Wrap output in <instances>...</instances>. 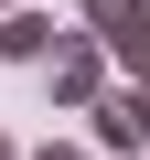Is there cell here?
Wrapping results in <instances>:
<instances>
[{
    "mask_svg": "<svg viewBox=\"0 0 150 160\" xmlns=\"http://www.w3.org/2000/svg\"><path fill=\"white\" fill-rule=\"evenodd\" d=\"M86 118H97V139H107L118 160H139V149H150V75H118Z\"/></svg>",
    "mask_w": 150,
    "mask_h": 160,
    "instance_id": "obj_3",
    "label": "cell"
},
{
    "mask_svg": "<svg viewBox=\"0 0 150 160\" xmlns=\"http://www.w3.org/2000/svg\"><path fill=\"white\" fill-rule=\"evenodd\" d=\"M0 160H22V149H11V139H0Z\"/></svg>",
    "mask_w": 150,
    "mask_h": 160,
    "instance_id": "obj_6",
    "label": "cell"
},
{
    "mask_svg": "<svg viewBox=\"0 0 150 160\" xmlns=\"http://www.w3.org/2000/svg\"><path fill=\"white\" fill-rule=\"evenodd\" d=\"M107 86H118V64H107V43H97V32H64V43L43 53V96H54L64 118H86Z\"/></svg>",
    "mask_w": 150,
    "mask_h": 160,
    "instance_id": "obj_1",
    "label": "cell"
},
{
    "mask_svg": "<svg viewBox=\"0 0 150 160\" xmlns=\"http://www.w3.org/2000/svg\"><path fill=\"white\" fill-rule=\"evenodd\" d=\"M64 32H54V11H32V0H22V11H0V64H43Z\"/></svg>",
    "mask_w": 150,
    "mask_h": 160,
    "instance_id": "obj_4",
    "label": "cell"
},
{
    "mask_svg": "<svg viewBox=\"0 0 150 160\" xmlns=\"http://www.w3.org/2000/svg\"><path fill=\"white\" fill-rule=\"evenodd\" d=\"M0 11H22V0H0Z\"/></svg>",
    "mask_w": 150,
    "mask_h": 160,
    "instance_id": "obj_7",
    "label": "cell"
},
{
    "mask_svg": "<svg viewBox=\"0 0 150 160\" xmlns=\"http://www.w3.org/2000/svg\"><path fill=\"white\" fill-rule=\"evenodd\" d=\"M22 160H86V149H75V139H43V149H22Z\"/></svg>",
    "mask_w": 150,
    "mask_h": 160,
    "instance_id": "obj_5",
    "label": "cell"
},
{
    "mask_svg": "<svg viewBox=\"0 0 150 160\" xmlns=\"http://www.w3.org/2000/svg\"><path fill=\"white\" fill-rule=\"evenodd\" d=\"M86 32L107 43L118 75H150V0H86Z\"/></svg>",
    "mask_w": 150,
    "mask_h": 160,
    "instance_id": "obj_2",
    "label": "cell"
}]
</instances>
